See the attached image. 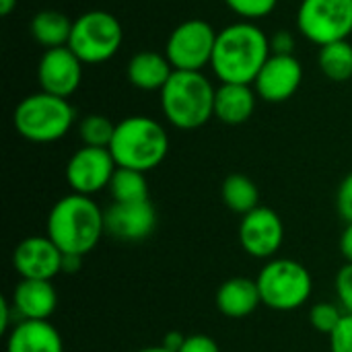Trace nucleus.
I'll use <instances>...</instances> for the list:
<instances>
[{
    "mask_svg": "<svg viewBox=\"0 0 352 352\" xmlns=\"http://www.w3.org/2000/svg\"><path fill=\"white\" fill-rule=\"evenodd\" d=\"M270 56V37L256 23L239 21L219 31L210 68L221 82L254 85Z\"/></svg>",
    "mask_w": 352,
    "mask_h": 352,
    "instance_id": "1",
    "label": "nucleus"
},
{
    "mask_svg": "<svg viewBox=\"0 0 352 352\" xmlns=\"http://www.w3.org/2000/svg\"><path fill=\"white\" fill-rule=\"evenodd\" d=\"M45 231L64 256L85 258L105 233V212L91 196L72 192L52 206Z\"/></svg>",
    "mask_w": 352,
    "mask_h": 352,
    "instance_id": "2",
    "label": "nucleus"
},
{
    "mask_svg": "<svg viewBox=\"0 0 352 352\" xmlns=\"http://www.w3.org/2000/svg\"><path fill=\"white\" fill-rule=\"evenodd\" d=\"M109 153L118 167L146 173L165 161L169 153V136L157 120L132 116L116 124Z\"/></svg>",
    "mask_w": 352,
    "mask_h": 352,
    "instance_id": "3",
    "label": "nucleus"
},
{
    "mask_svg": "<svg viewBox=\"0 0 352 352\" xmlns=\"http://www.w3.org/2000/svg\"><path fill=\"white\" fill-rule=\"evenodd\" d=\"M217 89L202 72L173 70L161 89V109L177 130H198L214 116Z\"/></svg>",
    "mask_w": 352,
    "mask_h": 352,
    "instance_id": "4",
    "label": "nucleus"
},
{
    "mask_svg": "<svg viewBox=\"0 0 352 352\" xmlns=\"http://www.w3.org/2000/svg\"><path fill=\"white\" fill-rule=\"evenodd\" d=\"M12 122L16 132L29 142H56L72 128L74 107L68 103V99L41 91L27 95L16 105Z\"/></svg>",
    "mask_w": 352,
    "mask_h": 352,
    "instance_id": "5",
    "label": "nucleus"
},
{
    "mask_svg": "<svg viewBox=\"0 0 352 352\" xmlns=\"http://www.w3.org/2000/svg\"><path fill=\"white\" fill-rule=\"evenodd\" d=\"M262 303L274 311H293L303 307L314 291L309 270L289 258L270 260L256 278Z\"/></svg>",
    "mask_w": 352,
    "mask_h": 352,
    "instance_id": "6",
    "label": "nucleus"
},
{
    "mask_svg": "<svg viewBox=\"0 0 352 352\" xmlns=\"http://www.w3.org/2000/svg\"><path fill=\"white\" fill-rule=\"evenodd\" d=\"M122 41V25L111 12L89 10L72 23L68 47L82 64H103L118 54Z\"/></svg>",
    "mask_w": 352,
    "mask_h": 352,
    "instance_id": "7",
    "label": "nucleus"
},
{
    "mask_svg": "<svg viewBox=\"0 0 352 352\" xmlns=\"http://www.w3.org/2000/svg\"><path fill=\"white\" fill-rule=\"evenodd\" d=\"M297 29L320 47L349 39L352 33V0H301Z\"/></svg>",
    "mask_w": 352,
    "mask_h": 352,
    "instance_id": "8",
    "label": "nucleus"
},
{
    "mask_svg": "<svg viewBox=\"0 0 352 352\" xmlns=\"http://www.w3.org/2000/svg\"><path fill=\"white\" fill-rule=\"evenodd\" d=\"M219 31L202 19H190L179 23L165 45V56L171 62L173 70L202 72L204 66H210L212 52Z\"/></svg>",
    "mask_w": 352,
    "mask_h": 352,
    "instance_id": "9",
    "label": "nucleus"
},
{
    "mask_svg": "<svg viewBox=\"0 0 352 352\" xmlns=\"http://www.w3.org/2000/svg\"><path fill=\"white\" fill-rule=\"evenodd\" d=\"M116 169L118 165L109 148L80 146L66 163V182L74 194L93 196L109 188Z\"/></svg>",
    "mask_w": 352,
    "mask_h": 352,
    "instance_id": "10",
    "label": "nucleus"
},
{
    "mask_svg": "<svg viewBox=\"0 0 352 352\" xmlns=\"http://www.w3.org/2000/svg\"><path fill=\"white\" fill-rule=\"evenodd\" d=\"M283 241L285 225L272 208L258 206L256 210L241 217L239 243L248 256L258 260H270L278 254Z\"/></svg>",
    "mask_w": 352,
    "mask_h": 352,
    "instance_id": "11",
    "label": "nucleus"
},
{
    "mask_svg": "<svg viewBox=\"0 0 352 352\" xmlns=\"http://www.w3.org/2000/svg\"><path fill=\"white\" fill-rule=\"evenodd\" d=\"M64 254L47 235L25 237L12 254V266L21 278L54 280L62 272Z\"/></svg>",
    "mask_w": 352,
    "mask_h": 352,
    "instance_id": "12",
    "label": "nucleus"
},
{
    "mask_svg": "<svg viewBox=\"0 0 352 352\" xmlns=\"http://www.w3.org/2000/svg\"><path fill=\"white\" fill-rule=\"evenodd\" d=\"M37 78L41 91L68 99L80 87L82 62L68 45L45 50L37 66Z\"/></svg>",
    "mask_w": 352,
    "mask_h": 352,
    "instance_id": "13",
    "label": "nucleus"
},
{
    "mask_svg": "<svg viewBox=\"0 0 352 352\" xmlns=\"http://www.w3.org/2000/svg\"><path fill=\"white\" fill-rule=\"evenodd\" d=\"M303 80V66L301 62L291 54H272L268 62L262 66L260 74L254 80V89L258 97H262L268 103H283L291 99Z\"/></svg>",
    "mask_w": 352,
    "mask_h": 352,
    "instance_id": "14",
    "label": "nucleus"
},
{
    "mask_svg": "<svg viewBox=\"0 0 352 352\" xmlns=\"http://www.w3.org/2000/svg\"><path fill=\"white\" fill-rule=\"evenodd\" d=\"M157 227V210L151 200L120 204L113 202L105 210V233L118 241H144Z\"/></svg>",
    "mask_w": 352,
    "mask_h": 352,
    "instance_id": "15",
    "label": "nucleus"
},
{
    "mask_svg": "<svg viewBox=\"0 0 352 352\" xmlns=\"http://www.w3.org/2000/svg\"><path fill=\"white\" fill-rule=\"evenodd\" d=\"M10 303L21 320H50L58 307V293L52 280L21 278L12 291Z\"/></svg>",
    "mask_w": 352,
    "mask_h": 352,
    "instance_id": "16",
    "label": "nucleus"
},
{
    "mask_svg": "<svg viewBox=\"0 0 352 352\" xmlns=\"http://www.w3.org/2000/svg\"><path fill=\"white\" fill-rule=\"evenodd\" d=\"M6 352H64V342L50 320H19L8 332Z\"/></svg>",
    "mask_w": 352,
    "mask_h": 352,
    "instance_id": "17",
    "label": "nucleus"
},
{
    "mask_svg": "<svg viewBox=\"0 0 352 352\" xmlns=\"http://www.w3.org/2000/svg\"><path fill=\"white\" fill-rule=\"evenodd\" d=\"M262 303L258 283L243 276H233L225 280L217 291V307L225 318L241 320L258 309Z\"/></svg>",
    "mask_w": 352,
    "mask_h": 352,
    "instance_id": "18",
    "label": "nucleus"
},
{
    "mask_svg": "<svg viewBox=\"0 0 352 352\" xmlns=\"http://www.w3.org/2000/svg\"><path fill=\"white\" fill-rule=\"evenodd\" d=\"M256 89L250 85L221 82L214 95V118L227 126H239L248 122L256 109Z\"/></svg>",
    "mask_w": 352,
    "mask_h": 352,
    "instance_id": "19",
    "label": "nucleus"
},
{
    "mask_svg": "<svg viewBox=\"0 0 352 352\" xmlns=\"http://www.w3.org/2000/svg\"><path fill=\"white\" fill-rule=\"evenodd\" d=\"M173 74V66L167 56L159 52H138L126 66L128 80L142 91H161Z\"/></svg>",
    "mask_w": 352,
    "mask_h": 352,
    "instance_id": "20",
    "label": "nucleus"
},
{
    "mask_svg": "<svg viewBox=\"0 0 352 352\" xmlns=\"http://www.w3.org/2000/svg\"><path fill=\"white\" fill-rule=\"evenodd\" d=\"M72 23L64 12L60 10H39L29 29L31 35L37 43H41L45 50L52 47H64L70 41V33H72Z\"/></svg>",
    "mask_w": 352,
    "mask_h": 352,
    "instance_id": "21",
    "label": "nucleus"
},
{
    "mask_svg": "<svg viewBox=\"0 0 352 352\" xmlns=\"http://www.w3.org/2000/svg\"><path fill=\"white\" fill-rule=\"evenodd\" d=\"M223 202L229 210L237 214H248L260 206V192L258 186L243 173H233L223 182L221 188Z\"/></svg>",
    "mask_w": 352,
    "mask_h": 352,
    "instance_id": "22",
    "label": "nucleus"
},
{
    "mask_svg": "<svg viewBox=\"0 0 352 352\" xmlns=\"http://www.w3.org/2000/svg\"><path fill=\"white\" fill-rule=\"evenodd\" d=\"M318 64L326 78L334 82H346L352 78V43L349 39L334 41L320 47Z\"/></svg>",
    "mask_w": 352,
    "mask_h": 352,
    "instance_id": "23",
    "label": "nucleus"
},
{
    "mask_svg": "<svg viewBox=\"0 0 352 352\" xmlns=\"http://www.w3.org/2000/svg\"><path fill=\"white\" fill-rule=\"evenodd\" d=\"M107 190H109L113 202H120V204H132V202L148 200V182H146L142 171L118 167Z\"/></svg>",
    "mask_w": 352,
    "mask_h": 352,
    "instance_id": "24",
    "label": "nucleus"
},
{
    "mask_svg": "<svg viewBox=\"0 0 352 352\" xmlns=\"http://www.w3.org/2000/svg\"><path fill=\"white\" fill-rule=\"evenodd\" d=\"M113 132H116V124L101 113H91L82 118L78 124V136L85 146L109 148Z\"/></svg>",
    "mask_w": 352,
    "mask_h": 352,
    "instance_id": "25",
    "label": "nucleus"
},
{
    "mask_svg": "<svg viewBox=\"0 0 352 352\" xmlns=\"http://www.w3.org/2000/svg\"><path fill=\"white\" fill-rule=\"evenodd\" d=\"M342 318H344V314L340 311V307H336L334 303H328V301H322V303L314 305L311 311H309V324L318 332L328 334V336L338 328Z\"/></svg>",
    "mask_w": 352,
    "mask_h": 352,
    "instance_id": "26",
    "label": "nucleus"
},
{
    "mask_svg": "<svg viewBox=\"0 0 352 352\" xmlns=\"http://www.w3.org/2000/svg\"><path fill=\"white\" fill-rule=\"evenodd\" d=\"M225 4L243 21L254 23L258 19L268 16L276 8L278 0H225Z\"/></svg>",
    "mask_w": 352,
    "mask_h": 352,
    "instance_id": "27",
    "label": "nucleus"
},
{
    "mask_svg": "<svg viewBox=\"0 0 352 352\" xmlns=\"http://www.w3.org/2000/svg\"><path fill=\"white\" fill-rule=\"evenodd\" d=\"M336 295L344 314L352 316V264L346 262L336 274Z\"/></svg>",
    "mask_w": 352,
    "mask_h": 352,
    "instance_id": "28",
    "label": "nucleus"
},
{
    "mask_svg": "<svg viewBox=\"0 0 352 352\" xmlns=\"http://www.w3.org/2000/svg\"><path fill=\"white\" fill-rule=\"evenodd\" d=\"M330 351L352 352V316L344 314L338 328L330 334Z\"/></svg>",
    "mask_w": 352,
    "mask_h": 352,
    "instance_id": "29",
    "label": "nucleus"
},
{
    "mask_svg": "<svg viewBox=\"0 0 352 352\" xmlns=\"http://www.w3.org/2000/svg\"><path fill=\"white\" fill-rule=\"evenodd\" d=\"M336 206H338V212L340 217L351 223L352 221V173L346 175L338 188V194H336Z\"/></svg>",
    "mask_w": 352,
    "mask_h": 352,
    "instance_id": "30",
    "label": "nucleus"
},
{
    "mask_svg": "<svg viewBox=\"0 0 352 352\" xmlns=\"http://www.w3.org/2000/svg\"><path fill=\"white\" fill-rule=\"evenodd\" d=\"M179 352H221V349H219V344L210 336H206V334H192V336H186Z\"/></svg>",
    "mask_w": 352,
    "mask_h": 352,
    "instance_id": "31",
    "label": "nucleus"
},
{
    "mask_svg": "<svg viewBox=\"0 0 352 352\" xmlns=\"http://www.w3.org/2000/svg\"><path fill=\"white\" fill-rule=\"evenodd\" d=\"M295 47V37L291 31H276L270 37V50L272 54H283V56H291Z\"/></svg>",
    "mask_w": 352,
    "mask_h": 352,
    "instance_id": "32",
    "label": "nucleus"
},
{
    "mask_svg": "<svg viewBox=\"0 0 352 352\" xmlns=\"http://www.w3.org/2000/svg\"><path fill=\"white\" fill-rule=\"evenodd\" d=\"M340 254L344 256L346 262L352 264V221L346 223V227L340 235Z\"/></svg>",
    "mask_w": 352,
    "mask_h": 352,
    "instance_id": "33",
    "label": "nucleus"
},
{
    "mask_svg": "<svg viewBox=\"0 0 352 352\" xmlns=\"http://www.w3.org/2000/svg\"><path fill=\"white\" fill-rule=\"evenodd\" d=\"M184 340H186V336H184V334H179V332H169V334L163 338V346H165V349H169V351L179 352L182 344H184Z\"/></svg>",
    "mask_w": 352,
    "mask_h": 352,
    "instance_id": "34",
    "label": "nucleus"
},
{
    "mask_svg": "<svg viewBox=\"0 0 352 352\" xmlns=\"http://www.w3.org/2000/svg\"><path fill=\"white\" fill-rule=\"evenodd\" d=\"M10 307H12V303H8L6 299H2L0 301V309H2V320H0V330L6 334V332H10L8 328H10Z\"/></svg>",
    "mask_w": 352,
    "mask_h": 352,
    "instance_id": "35",
    "label": "nucleus"
},
{
    "mask_svg": "<svg viewBox=\"0 0 352 352\" xmlns=\"http://www.w3.org/2000/svg\"><path fill=\"white\" fill-rule=\"evenodd\" d=\"M80 262H82V258H78V256H64L62 272H76Z\"/></svg>",
    "mask_w": 352,
    "mask_h": 352,
    "instance_id": "36",
    "label": "nucleus"
},
{
    "mask_svg": "<svg viewBox=\"0 0 352 352\" xmlns=\"http://www.w3.org/2000/svg\"><path fill=\"white\" fill-rule=\"evenodd\" d=\"M16 8V0H0V14L8 16Z\"/></svg>",
    "mask_w": 352,
    "mask_h": 352,
    "instance_id": "37",
    "label": "nucleus"
},
{
    "mask_svg": "<svg viewBox=\"0 0 352 352\" xmlns=\"http://www.w3.org/2000/svg\"><path fill=\"white\" fill-rule=\"evenodd\" d=\"M136 352H173L169 351V349H165L163 344H159V346H146V349H140V351Z\"/></svg>",
    "mask_w": 352,
    "mask_h": 352,
    "instance_id": "38",
    "label": "nucleus"
}]
</instances>
